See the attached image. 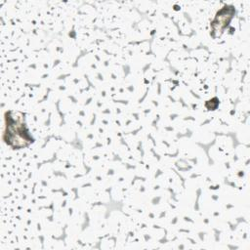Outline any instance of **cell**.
<instances>
[{
	"mask_svg": "<svg viewBox=\"0 0 250 250\" xmlns=\"http://www.w3.org/2000/svg\"><path fill=\"white\" fill-rule=\"evenodd\" d=\"M12 114V111L6 113L7 125L4 137H8L4 138V140L8 145L13 146L14 148L27 146L30 143H32V139L24 126L22 117H15Z\"/></svg>",
	"mask_w": 250,
	"mask_h": 250,
	"instance_id": "1",
	"label": "cell"
},
{
	"mask_svg": "<svg viewBox=\"0 0 250 250\" xmlns=\"http://www.w3.org/2000/svg\"><path fill=\"white\" fill-rule=\"evenodd\" d=\"M234 13V9L233 7L230 8H227L224 7L220 12H218L216 18L214 19V21L211 23V27H212V35L214 36L215 33H217L216 36H220L224 29L226 28V26L229 24V21L232 18V15Z\"/></svg>",
	"mask_w": 250,
	"mask_h": 250,
	"instance_id": "2",
	"label": "cell"
}]
</instances>
